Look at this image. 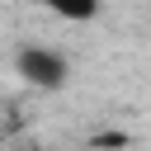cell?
<instances>
[{"mask_svg":"<svg viewBox=\"0 0 151 151\" xmlns=\"http://www.w3.org/2000/svg\"><path fill=\"white\" fill-rule=\"evenodd\" d=\"M57 19H71V24H90L94 14H99V5L104 0H42Z\"/></svg>","mask_w":151,"mask_h":151,"instance_id":"cell-2","label":"cell"},{"mask_svg":"<svg viewBox=\"0 0 151 151\" xmlns=\"http://www.w3.org/2000/svg\"><path fill=\"white\" fill-rule=\"evenodd\" d=\"M94 151H118V146H94Z\"/></svg>","mask_w":151,"mask_h":151,"instance_id":"cell-3","label":"cell"},{"mask_svg":"<svg viewBox=\"0 0 151 151\" xmlns=\"http://www.w3.org/2000/svg\"><path fill=\"white\" fill-rule=\"evenodd\" d=\"M14 71H19L28 85H38V90H61V85H66V61H61L52 47H19Z\"/></svg>","mask_w":151,"mask_h":151,"instance_id":"cell-1","label":"cell"}]
</instances>
